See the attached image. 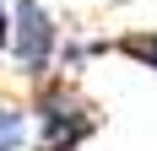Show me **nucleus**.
I'll return each instance as SVG.
<instances>
[{
	"mask_svg": "<svg viewBox=\"0 0 157 151\" xmlns=\"http://www.w3.org/2000/svg\"><path fill=\"white\" fill-rule=\"evenodd\" d=\"M98 54H119L136 70L157 76V27H125V32H114V38H98Z\"/></svg>",
	"mask_w": 157,
	"mask_h": 151,
	"instance_id": "nucleus-3",
	"label": "nucleus"
},
{
	"mask_svg": "<svg viewBox=\"0 0 157 151\" xmlns=\"http://www.w3.org/2000/svg\"><path fill=\"white\" fill-rule=\"evenodd\" d=\"M27 108H33V151H81L103 130L98 97H87L71 70H54L44 81H33Z\"/></svg>",
	"mask_w": 157,
	"mask_h": 151,
	"instance_id": "nucleus-1",
	"label": "nucleus"
},
{
	"mask_svg": "<svg viewBox=\"0 0 157 151\" xmlns=\"http://www.w3.org/2000/svg\"><path fill=\"white\" fill-rule=\"evenodd\" d=\"M11 49V0H0V60Z\"/></svg>",
	"mask_w": 157,
	"mask_h": 151,
	"instance_id": "nucleus-5",
	"label": "nucleus"
},
{
	"mask_svg": "<svg viewBox=\"0 0 157 151\" xmlns=\"http://www.w3.org/2000/svg\"><path fill=\"white\" fill-rule=\"evenodd\" d=\"M0 151H33V108L27 97L0 92Z\"/></svg>",
	"mask_w": 157,
	"mask_h": 151,
	"instance_id": "nucleus-4",
	"label": "nucleus"
},
{
	"mask_svg": "<svg viewBox=\"0 0 157 151\" xmlns=\"http://www.w3.org/2000/svg\"><path fill=\"white\" fill-rule=\"evenodd\" d=\"M60 43H65V27L49 11V0H11V49H6V60L27 87L60 70Z\"/></svg>",
	"mask_w": 157,
	"mask_h": 151,
	"instance_id": "nucleus-2",
	"label": "nucleus"
}]
</instances>
